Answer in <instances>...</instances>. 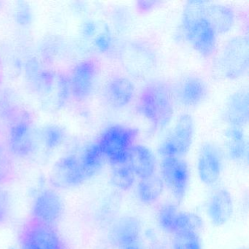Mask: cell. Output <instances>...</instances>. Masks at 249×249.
I'll return each mask as SVG.
<instances>
[{
  "mask_svg": "<svg viewBox=\"0 0 249 249\" xmlns=\"http://www.w3.org/2000/svg\"><path fill=\"white\" fill-rule=\"evenodd\" d=\"M164 185L160 176H154L140 179L137 195L142 203L151 205L159 200L164 191Z\"/></svg>",
  "mask_w": 249,
  "mask_h": 249,
  "instance_id": "obj_21",
  "label": "cell"
},
{
  "mask_svg": "<svg viewBox=\"0 0 249 249\" xmlns=\"http://www.w3.org/2000/svg\"><path fill=\"white\" fill-rule=\"evenodd\" d=\"M160 2L158 1H138L136 2L137 11L141 14H146V13L151 12L154 8H157Z\"/></svg>",
  "mask_w": 249,
  "mask_h": 249,
  "instance_id": "obj_28",
  "label": "cell"
},
{
  "mask_svg": "<svg viewBox=\"0 0 249 249\" xmlns=\"http://www.w3.org/2000/svg\"><path fill=\"white\" fill-rule=\"evenodd\" d=\"M141 233V224L138 218L125 216L121 218L112 230V239L122 249L137 244Z\"/></svg>",
  "mask_w": 249,
  "mask_h": 249,
  "instance_id": "obj_19",
  "label": "cell"
},
{
  "mask_svg": "<svg viewBox=\"0 0 249 249\" xmlns=\"http://www.w3.org/2000/svg\"><path fill=\"white\" fill-rule=\"evenodd\" d=\"M138 135L137 128L116 124L106 128L97 143L105 159L113 167L125 165Z\"/></svg>",
  "mask_w": 249,
  "mask_h": 249,
  "instance_id": "obj_3",
  "label": "cell"
},
{
  "mask_svg": "<svg viewBox=\"0 0 249 249\" xmlns=\"http://www.w3.org/2000/svg\"><path fill=\"white\" fill-rule=\"evenodd\" d=\"M224 135L228 158L234 162L247 161L249 144L243 128L228 126Z\"/></svg>",
  "mask_w": 249,
  "mask_h": 249,
  "instance_id": "obj_18",
  "label": "cell"
},
{
  "mask_svg": "<svg viewBox=\"0 0 249 249\" xmlns=\"http://www.w3.org/2000/svg\"><path fill=\"white\" fill-rule=\"evenodd\" d=\"M96 45L101 53H107L113 48V37L109 33H103L96 39Z\"/></svg>",
  "mask_w": 249,
  "mask_h": 249,
  "instance_id": "obj_27",
  "label": "cell"
},
{
  "mask_svg": "<svg viewBox=\"0 0 249 249\" xmlns=\"http://www.w3.org/2000/svg\"><path fill=\"white\" fill-rule=\"evenodd\" d=\"M63 246L53 226L32 220L21 231L20 249H61Z\"/></svg>",
  "mask_w": 249,
  "mask_h": 249,
  "instance_id": "obj_8",
  "label": "cell"
},
{
  "mask_svg": "<svg viewBox=\"0 0 249 249\" xmlns=\"http://www.w3.org/2000/svg\"><path fill=\"white\" fill-rule=\"evenodd\" d=\"M66 249V248L65 247V246H63V247L62 248V249Z\"/></svg>",
  "mask_w": 249,
  "mask_h": 249,
  "instance_id": "obj_32",
  "label": "cell"
},
{
  "mask_svg": "<svg viewBox=\"0 0 249 249\" xmlns=\"http://www.w3.org/2000/svg\"><path fill=\"white\" fill-rule=\"evenodd\" d=\"M136 176L126 164L114 167L112 171L110 180L112 184L119 190L128 191L132 189L135 183Z\"/></svg>",
  "mask_w": 249,
  "mask_h": 249,
  "instance_id": "obj_25",
  "label": "cell"
},
{
  "mask_svg": "<svg viewBox=\"0 0 249 249\" xmlns=\"http://www.w3.org/2000/svg\"><path fill=\"white\" fill-rule=\"evenodd\" d=\"M161 180L178 202L184 198L190 181L189 165L183 158L164 157L160 162Z\"/></svg>",
  "mask_w": 249,
  "mask_h": 249,
  "instance_id": "obj_7",
  "label": "cell"
},
{
  "mask_svg": "<svg viewBox=\"0 0 249 249\" xmlns=\"http://www.w3.org/2000/svg\"><path fill=\"white\" fill-rule=\"evenodd\" d=\"M98 72L94 61H84L77 65L71 81L72 92L77 99L85 100L91 95L97 84Z\"/></svg>",
  "mask_w": 249,
  "mask_h": 249,
  "instance_id": "obj_14",
  "label": "cell"
},
{
  "mask_svg": "<svg viewBox=\"0 0 249 249\" xmlns=\"http://www.w3.org/2000/svg\"><path fill=\"white\" fill-rule=\"evenodd\" d=\"M222 118L230 126L244 127L249 123V96L248 89L234 91L227 98Z\"/></svg>",
  "mask_w": 249,
  "mask_h": 249,
  "instance_id": "obj_13",
  "label": "cell"
},
{
  "mask_svg": "<svg viewBox=\"0 0 249 249\" xmlns=\"http://www.w3.org/2000/svg\"><path fill=\"white\" fill-rule=\"evenodd\" d=\"M205 12L218 36L226 34L232 30L235 24L236 16L231 7L224 4L205 1Z\"/></svg>",
  "mask_w": 249,
  "mask_h": 249,
  "instance_id": "obj_17",
  "label": "cell"
},
{
  "mask_svg": "<svg viewBox=\"0 0 249 249\" xmlns=\"http://www.w3.org/2000/svg\"><path fill=\"white\" fill-rule=\"evenodd\" d=\"M55 183L62 187L79 186L87 180L80 161L68 158L59 163L54 176Z\"/></svg>",
  "mask_w": 249,
  "mask_h": 249,
  "instance_id": "obj_20",
  "label": "cell"
},
{
  "mask_svg": "<svg viewBox=\"0 0 249 249\" xmlns=\"http://www.w3.org/2000/svg\"><path fill=\"white\" fill-rule=\"evenodd\" d=\"M164 249V248L160 247V246H159V247H155L154 249Z\"/></svg>",
  "mask_w": 249,
  "mask_h": 249,
  "instance_id": "obj_31",
  "label": "cell"
},
{
  "mask_svg": "<svg viewBox=\"0 0 249 249\" xmlns=\"http://www.w3.org/2000/svg\"><path fill=\"white\" fill-rule=\"evenodd\" d=\"M105 159L97 143L93 144L87 148L80 163L87 179L92 178L101 170Z\"/></svg>",
  "mask_w": 249,
  "mask_h": 249,
  "instance_id": "obj_22",
  "label": "cell"
},
{
  "mask_svg": "<svg viewBox=\"0 0 249 249\" xmlns=\"http://www.w3.org/2000/svg\"><path fill=\"white\" fill-rule=\"evenodd\" d=\"M119 59L126 73L136 80H145L151 75L157 64V55L149 46L130 40L122 45Z\"/></svg>",
  "mask_w": 249,
  "mask_h": 249,
  "instance_id": "obj_5",
  "label": "cell"
},
{
  "mask_svg": "<svg viewBox=\"0 0 249 249\" xmlns=\"http://www.w3.org/2000/svg\"><path fill=\"white\" fill-rule=\"evenodd\" d=\"M181 28L189 46L202 57L212 56L217 47L218 34L208 21L205 1H189L183 7Z\"/></svg>",
  "mask_w": 249,
  "mask_h": 249,
  "instance_id": "obj_2",
  "label": "cell"
},
{
  "mask_svg": "<svg viewBox=\"0 0 249 249\" xmlns=\"http://www.w3.org/2000/svg\"><path fill=\"white\" fill-rule=\"evenodd\" d=\"M202 227V218L197 214L180 211L178 218L176 231L189 230V231H195L198 232Z\"/></svg>",
  "mask_w": 249,
  "mask_h": 249,
  "instance_id": "obj_26",
  "label": "cell"
},
{
  "mask_svg": "<svg viewBox=\"0 0 249 249\" xmlns=\"http://www.w3.org/2000/svg\"><path fill=\"white\" fill-rule=\"evenodd\" d=\"M180 212L177 205L173 203H166L161 206L157 214V221L160 229L165 232L174 234L177 229Z\"/></svg>",
  "mask_w": 249,
  "mask_h": 249,
  "instance_id": "obj_23",
  "label": "cell"
},
{
  "mask_svg": "<svg viewBox=\"0 0 249 249\" xmlns=\"http://www.w3.org/2000/svg\"><path fill=\"white\" fill-rule=\"evenodd\" d=\"M173 249H202V241L197 231L182 230L173 234Z\"/></svg>",
  "mask_w": 249,
  "mask_h": 249,
  "instance_id": "obj_24",
  "label": "cell"
},
{
  "mask_svg": "<svg viewBox=\"0 0 249 249\" xmlns=\"http://www.w3.org/2000/svg\"><path fill=\"white\" fill-rule=\"evenodd\" d=\"M224 164L222 151L213 142H205L201 145L196 161L199 180L205 186L216 184L221 178Z\"/></svg>",
  "mask_w": 249,
  "mask_h": 249,
  "instance_id": "obj_9",
  "label": "cell"
},
{
  "mask_svg": "<svg viewBox=\"0 0 249 249\" xmlns=\"http://www.w3.org/2000/svg\"><path fill=\"white\" fill-rule=\"evenodd\" d=\"M195 124L189 113L180 115L168 135L159 145L158 153L161 158H183L192 148L195 138Z\"/></svg>",
  "mask_w": 249,
  "mask_h": 249,
  "instance_id": "obj_6",
  "label": "cell"
},
{
  "mask_svg": "<svg viewBox=\"0 0 249 249\" xmlns=\"http://www.w3.org/2000/svg\"><path fill=\"white\" fill-rule=\"evenodd\" d=\"M63 213V203L59 195L54 191L46 189L40 192L33 202V220L53 226L60 219Z\"/></svg>",
  "mask_w": 249,
  "mask_h": 249,
  "instance_id": "obj_11",
  "label": "cell"
},
{
  "mask_svg": "<svg viewBox=\"0 0 249 249\" xmlns=\"http://www.w3.org/2000/svg\"><path fill=\"white\" fill-rule=\"evenodd\" d=\"M234 211L232 196L227 189H215L208 199L206 212L210 221L220 227L227 224L232 216Z\"/></svg>",
  "mask_w": 249,
  "mask_h": 249,
  "instance_id": "obj_15",
  "label": "cell"
},
{
  "mask_svg": "<svg viewBox=\"0 0 249 249\" xmlns=\"http://www.w3.org/2000/svg\"><path fill=\"white\" fill-rule=\"evenodd\" d=\"M135 94L136 89L130 78L116 75L106 84L104 98L109 107L119 110L129 106L135 99Z\"/></svg>",
  "mask_w": 249,
  "mask_h": 249,
  "instance_id": "obj_12",
  "label": "cell"
},
{
  "mask_svg": "<svg viewBox=\"0 0 249 249\" xmlns=\"http://www.w3.org/2000/svg\"><path fill=\"white\" fill-rule=\"evenodd\" d=\"M249 68V44L247 36L231 37L223 46L217 68L220 75L230 81L240 79L247 74Z\"/></svg>",
  "mask_w": 249,
  "mask_h": 249,
  "instance_id": "obj_4",
  "label": "cell"
},
{
  "mask_svg": "<svg viewBox=\"0 0 249 249\" xmlns=\"http://www.w3.org/2000/svg\"><path fill=\"white\" fill-rule=\"evenodd\" d=\"M7 213L6 206L5 205V200L0 194V221L5 218Z\"/></svg>",
  "mask_w": 249,
  "mask_h": 249,
  "instance_id": "obj_29",
  "label": "cell"
},
{
  "mask_svg": "<svg viewBox=\"0 0 249 249\" xmlns=\"http://www.w3.org/2000/svg\"><path fill=\"white\" fill-rule=\"evenodd\" d=\"M172 88L161 80H152L145 84L138 97L137 111L155 132L165 129L174 113Z\"/></svg>",
  "mask_w": 249,
  "mask_h": 249,
  "instance_id": "obj_1",
  "label": "cell"
},
{
  "mask_svg": "<svg viewBox=\"0 0 249 249\" xmlns=\"http://www.w3.org/2000/svg\"><path fill=\"white\" fill-rule=\"evenodd\" d=\"M173 98L180 106L193 108L200 106L208 95L206 81L196 75H187L180 78L172 88Z\"/></svg>",
  "mask_w": 249,
  "mask_h": 249,
  "instance_id": "obj_10",
  "label": "cell"
},
{
  "mask_svg": "<svg viewBox=\"0 0 249 249\" xmlns=\"http://www.w3.org/2000/svg\"><path fill=\"white\" fill-rule=\"evenodd\" d=\"M126 165L140 179L151 177L157 171V159L154 152L146 145L134 144L128 154Z\"/></svg>",
  "mask_w": 249,
  "mask_h": 249,
  "instance_id": "obj_16",
  "label": "cell"
},
{
  "mask_svg": "<svg viewBox=\"0 0 249 249\" xmlns=\"http://www.w3.org/2000/svg\"><path fill=\"white\" fill-rule=\"evenodd\" d=\"M122 249H142L138 244L132 245V246H127Z\"/></svg>",
  "mask_w": 249,
  "mask_h": 249,
  "instance_id": "obj_30",
  "label": "cell"
}]
</instances>
